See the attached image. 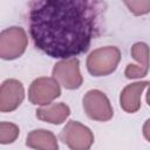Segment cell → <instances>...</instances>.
Returning a JSON list of instances; mask_svg holds the SVG:
<instances>
[{"instance_id": "277c9868", "label": "cell", "mask_w": 150, "mask_h": 150, "mask_svg": "<svg viewBox=\"0 0 150 150\" xmlns=\"http://www.w3.org/2000/svg\"><path fill=\"white\" fill-rule=\"evenodd\" d=\"M83 109L87 116L94 121L105 122L112 118L114 110L109 98L98 89L88 90L82 100Z\"/></svg>"}, {"instance_id": "30bf717a", "label": "cell", "mask_w": 150, "mask_h": 150, "mask_svg": "<svg viewBox=\"0 0 150 150\" xmlns=\"http://www.w3.org/2000/svg\"><path fill=\"white\" fill-rule=\"evenodd\" d=\"M149 86V81H141L124 87L120 95L121 108L129 114H134L141 108V96L143 90Z\"/></svg>"}, {"instance_id": "6da1fadb", "label": "cell", "mask_w": 150, "mask_h": 150, "mask_svg": "<svg viewBox=\"0 0 150 150\" xmlns=\"http://www.w3.org/2000/svg\"><path fill=\"white\" fill-rule=\"evenodd\" d=\"M107 4L97 0H35L27 5L34 46L53 59L86 53L102 33Z\"/></svg>"}, {"instance_id": "9c48e42d", "label": "cell", "mask_w": 150, "mask_h": 150, "mask_svg": "<svg viewBox=\"0 0 150 150\" xmlns=\"http://www.w3.org/2000/svg\"><path fill=\"white\" fill-rule=\"evenodd\" d=\"M131 55L138 64H128L124 75L127 79H141L148 74L149 70V48L144 42H136L131 47Z\"/></svg>"}, {"instance_id": "3957f363", "label": "cell", "mask_w": 150, "mask_h": 150, "mask_svg": "<svg viewBox=\"0 0 150 150\" xmlns=\"http://www.w3.org/2000/svg\"><path fill=\"white\" fill-rule=\"evenodd\" d=\"M28 45V38L23 28L13 26L0 32V59L15 60L20 57Z\"/></svg>"}, {"instance_id": "8fae6325", "label": "cell", "mask_w": 150, "mask_h": 150, "mask_svg": "<svg viewBox=\"0 0 150 150\" xmlns=\"http://www.w3.org/2000/svg\"><path fill=\"white\" fill-rule=\"evenodd\" d=\"M35 112L36 117L43 122H48L52 124H61L69 117L70 109L66 103L59 102L42 105L41 108L36 109Z\"/></svg>"}, {"instance_id": "5b68a950", "label": "cell", "mask_w": 150, "mask_h": 150, "mask_svg": "<svg viewBox=\"0 0 150 150\" xmlns=\"http://www.w3.org/2000/svg\"><path fill=\"white\" fill-rule=\"evenodd\" d=\"M60 138L70 150H89L94 143L91 130L77 121H69L61 130Z\"/></svg>"}, {"instance_id": "52a82bcc", "label": "cell", "mask_w": 150, "mask_h": 150, "mask_svg": "<svg viewBox=\"0 0 150 150\" xmlns=\"http://www.w3.org/2000/svg\"><path fill=\"white\" fill-rule=\"evenodd\" d=\"M60 95V84L53 77H38L28 89V100L35 105H47Z\"/></svg>"}, {"instance_id": "5bb4252c", "label": "cell", "mask_w": 150, "mask_h": 150, "mask_svg": "<svg viewBox=\"0 0 150 150\" xmlns=\"http://www.w3.org/2000/svg\"><path fill=\"white\" fill-rule=\"evenodd\" d=\"M130 12H132L135 15H143L149 13L150 9V1H125L124 2Z\"/></svg>"}, {"instance_id": "7a4b0ae2", "label": "cell", "mask_w": 150, "mask_h": 150, "mask_svg": "<svg viewBox=\"0 0 150 150\" xmlns=\"http://www.w3.org/2000/svg\"><path fill=\"white\" fill-rule=\"evenodd\" d=\"M120 60V49L115 46H105L93 50L88 55L86 64L93 76H107L116 70Z\"/></svg>"}, {"instance_id": "ba28073f", "label": "cell", "mask_w": 150, "mask_h": 150, "mask_svg": "<svg viewBox=\"0 0 150 150\" xmlns=\"http://www.w3.org/2000/svg\"><path fill=\"white\" fill-rule=\"evenodd\" d=\"M25 98V88L19 80L7 79L0 84V111L11 112L19 108Z\"/></svg>"}, {"instance_id": "4fadbf2b", "label": "cell", "mask_w": 150, "mask_h": 150, "mask_svg": "<svg viewBox=\"0 0 150 150\" xmlns=\"http://www.w3.org/2000/svg\"><path fill=\"white\" fill-rule=\"evenodd\" d=\"M20 129L11 122H0V144H11L16 141Z\"/></svg>"}, {"instance_id": "7c38bea8", "label": "cell", "mask_w": 150, "mask_h": 150, "mask_svg": "<svg viewBox=\"0 0 150 150\" xmlns=\"http://www.w3.org/2000/svg\"><path fill=\"white\" fill-rule=\"evenodd\" d=\"M26 145L34 150H59L56 136L45 129L32 130L27 135Z\"/></svg>"}, {"instance_id": "8992f818", "label": "cell", "mask_w": 150, "mask_h": 150, "mask_svg": "<svg viewBox=\"0 0 150 150\" xmlns=\"http://www.w3.org/2000/svg\"><path fill=\"white\" fill-rule=\"evenodd\" d=\"M53 79L66 89H79L83 82V77L80 73L79 60L71 57L56 62L53 68Z\"/></svg>"}]
</instances>
